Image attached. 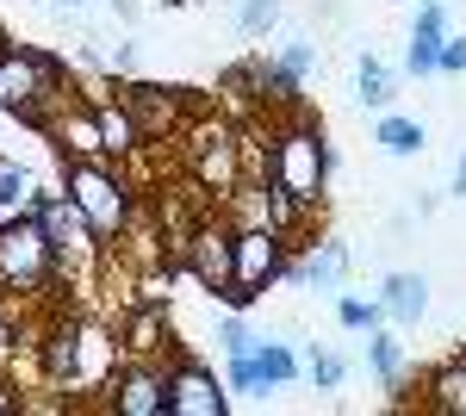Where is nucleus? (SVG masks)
Instances as JSON below:
<instances>
[{
  "label": "nucleus",
  "instance_id": "obj_28",
  "mask_svg": "<svg viewBox=\"0 0 466 416\" xmlns=\"http://www.w3.org/2000/svg\"><path fill=\"white\" fill-rule=\"evenodd\" d=\"M305 380L323 385V391H336V385L349 380V360H342V354H323V348H311V354H305Z\"/></svg>",
  "mask_w": 466,
  "mask_h": 416
},
{
  "label": "nucleus",
  "instance_id": "obj_21",
  "mask_svg": "<svg viewBox=\"0 0 466 416\" xmlns=\"http://www.w3.org/2000/svg\"><path fill=\"white\" fill-rule=\"evenodd\" d=\"M355 100H360V106H373V112H392V100H398V75L386 69L373 50H367V56L355 63Z\"/></svg>",
  "mask_w": 466,
  "mask_h": 416
},
{
  "label": "nucleus",
  "instance_id": "obj_23",
  "mask_svg": "<svg viewBox=\"0 0 466 416\" xmlns=\"http://www.w3.org/2000/svg\"><path fill=\"white\" fill-rule=\"evenodd\" d=\"M373 143L386 149V156H417L423 149V125L417 118H404V112H380V125H373Z\"/></svg>",
  "mask_w": 466,
  "mask_h": 416
},
{
  "label": "nucleus",
  "instance_id": "obj_13",
  "mask_svg": "<svg viewBox=\"0 0 466 416\" xmlns=\"http://www.w3.org/2000/svg\"><path fill=\"white\" fill-rule=\"evenodd\" d=\"M287 243L292 237H280V230H237V286L268 292L274 279H287V268H292Z\"/></svg>",
  "mask_w": 466,
  "mask_h": 416
},
{
  "label": "nucleus",
  "instance_id": "obj_1",
  "mask_svg": "<svg viewBox=\"0 0 466 416\" xmlns=\"http://www.w3.org/2000/svg\"><path fill=\"white\" fill-rule=\"evenodd\" d=\"M37 360H44L50 391H63V404H69V398H87V391H112L118 367H125L131 354H125V336H118V330L94 323V317L63 311L50 330H44Z\"/></svg>",
  "mask_w": 466,
  "mask_h": 416
},
{
  "label": "nucleus",
  "instance_id": "obj_39",
  "mask_svg": "<svg viewBox=\"0 0 466 416\" xmlns=\"http://www.w3.org/2000/svg\"><path fill=\"white\" fill-rule=\"evenodd\" d=\"M50 6H81V0H50Z\"/></svg>",
  "mask_w": 466,
  "mask_h": 416
},
{
  "label": "nucleus",
  "instance_id": "obj_27",
  "mask_svg": "<svg viewBox=\"0 0 466 416\" xmlns=\"http://www.w3.org/2000/svg\"><path fill=\"white\" fill-rule=\"evenodd\" d=\"M218 348H224V360H237V354H255V348H261V336L243 323V311H230L224 323H218Z\"/></svg>",
  "mask_w": 466,
  "mask_h": 416
},
{
  "label": "nucleus",
  "instance_id": "obj_16",
  "mask_svg": "<svg viewBox=\"0 0 466 416\" xmlns=\"http://www.w3.org/2000/svg\"><path fill=\"white\" fill-rule=\"evenodd\" d=\"M118 336H125V354H131V360H162V348H168V311L137 299V305L125 311V330H118Z\"/></svg>",
  "mask_w": 466,
  "mask_h": 416
},
{
  "label": "nucleus",
  "instance_id": "obj_12",
  "mask_svg": "<svg viewBox=\"0 0 466 416\" xmlns=\"http://www.w3.org/2000/svg\"><path fill=\"white\" fill-rule=\"evenodd\" d=\"M168 416H230V385H218V373L199 360H175L168 367Z\"/></svg>",
  "mask_w": 466,
  "mask_h": 416
},
{
  "label": "nucleus",
  "instance_id": "obj_3",
  "mask_svg": "<svg viewBox=\"0 0 466 416\" xmlns=\"http://www.w3.org/2000/svg\"><path fill=\"white\" fill-rule=\"evenodd\" d=\"M69 69L50 56V50H0V112L6 118H19V125H32L44 131L50 125V112L69 100Z\"/></svg>",
  "mask_w": 466,
  "mask_h": 416
},
{
  "label": "nucleus",
  "instance_id": "obj_24",
  "mask_svg": "<svg viewBox=\"0 0 466 416\" xmlns=\"http://www.w3.org/2000/svg\"><path fill=\"white\" fill-rule=\"evenodd\" d=\"M336 323H342V330H355V336L386 330V305H380V299H355V292H342V299H336Z\"/></svg>",
  "mask_w": 466,
  "mask_h": 416
},
{
  "label": "nucleus",
  "instance_id": "obj_22",
  "mask_svg": "<svg viewBox=\"0 0 466 416\" xmlns=\"http://www.w3.org/2000/svg\"><path fill=\"white\" fill-rule=\"evenodd\" d=\"M218 94H230L237 106H261V100H268V63H261V56L230 63V69L218 75Z\"/></svg>",
  "mask_w": 466,
  "mask_h": 416
},
{
  "label": "nucleus",
  "instance_id": "obj_30",
  "mask_svg": "<svg viewBox=\"0 0 466 416\" xmlns=\"http://www.w3.org/2000/svg\"><path fill=\"white\" fill-rule=\"evenodd\" d=\"M280 63H287V69L299 75V81H305V75L318 69V44H311V37H292L287 50H280Z\"/></svg>",
  "mask_w": 466,
  "mask_h": 416
},
{
  "label": "nucleus",
  "instance_id": "obj_2",
  "mask_svg": "<svg viewBox=\"0 0 466 416\" xmlns=\"http://www.w3.org/2000/svg\"><path fill=\"white\" fill-rule=\"evenodd\" d=\"M268 143H274V149H268V180H274V187H287L305 211L323 206V187H329V174H336V149L323 143L318 118L292 112Z\"/></svg>",
  "mask_w": 466,
  "mask_h": 416
},
{
  "label": "nucleus",
  "instance_id": "obj_4",
  "mask_svg": "<svg viewBox=\"0 0 466 416\" xmlns=\"http://www.w3.org/2000/svg\"><path fill=\"white\" fill-rule=\"evenodd\" d=\"M63 187H69L75 206L94 218L100 243H118L137 224V187L125 180V168H112V162H63Z\"/></svg>",
  "mask_w": 466,
  "mask_h": 416
},
{
  "label": "nucleus",
  "instance_id": "obj_31",
  "mask_svg": "<svg viewBox=\"0 0 466 416\" xmlns=\"http://www.w3.org/2000/svg\"><path fill=\"white\" fill-rule=\"evenodd\" d=\"M0 193H37V180L25 162H13V156H0Z\"/></svg>",
  "mask_w": 466,
  "mask_h": 416
},
{
  "label": "nucleus",
  "instance_id": "obj_26",
  "mask_svg": "<svg viewBox=\"0 0 466 416\" xmlns=\"http://www.w3.org/2000/svg\"><path fill=\"white\" fill-rule=\"evenodd\" d=\"M280 25V0H237V32L243 37H268Z\"/></svg>",
  "mask_w": 466,
  "mask_h": 416
},
{
  "label": "nucleus",
  "instance_id": "obj_35",
  "mask_svg": "<svg viewBox=\"0 0 466 416\" xmlns=\"http://www.w3.org/2000/svg\"><path fill=\"white\" fill-rule=\"evenodd\" d=\"M13 342H19V323H13V317L0 311V354H6V348H13Z\"/></svg>",
  "mask_w": 466,
  "mask_h": 416
},
{
  "label": "nucleus",
  "instance_id": "obj_20",
  "mask_svg": "<svg viewBox=\"0 0 466 416\" xmlns=\"http://www.w3.org/2000/svg\"><path fill=\"white\" fill-rule=\"evenodd\" d=\"M367 360H373V373L386 380V391H392L398 404L410 398V367H404V342L398 336H386V330H367Z\"/></svg>",
  "mask_w": 466,
  "mask_h": 416
},
{
  "label": "nucleus",
  "instance_id": "obj_5",
  "mask_svg": "<svg viewBox=\"0 0 466 416\" xmlns=\"http://www.w3.org/2000/svg\"><path fill=\"white\" fill-rule=\"evenodd\" d=\"M243 149H249V137H243L230 118H199V125L187 131V143H180V162H187V174H193V187H199V193L230 199V193L249 180Z\"/></svg>",
  "mask_w": 466,
  "mask_h": 416
},
{
  "label": "nucleus",
  "instance_id": "obj_34",
  "mask_svg": "<svg viewBox=\"0 0 466 416\" xmlns=\"http://www.w3.org/2000/svg\"><path fill=\"white\" fill-rule=\"evenodd\" d=\"M13 411H19V385L0 380V416H13Z\"/></svg>",
  "mask_w": 466,
  "mask_h": 416
},
{
  "label": "nucleus",
  "instance_id": "obj_25",
  "mask_svg": "<svg viewBox=\"0 0 466 416\" xmlns=\"http://www.w3.org/2000/svg\"><path fill=\"white\" fill-rule=\"evenodd\" d=\"M261 373H268V385H292V380H305V360L287 342H268L261 336Z\"/></svg>",
  "mask_w": 466,
  "mask_h": 416
},
{
  "label": "nucleus",
  "instance_id": "obj_6",
  "mask_svg": "<svg viewBox=\"0 0 466 416\" xmlns=\"http://www.w3.org/2000/svg\"><path fill=\"white\" fill-rule=\"evenodd\" d=\"M56 279H63V261H56V249H50V237H44L37 211L0 224V292L32 299V292H44V286H56Z\"/></svg>",
  "mask_w": 466,
  "mask_h": 416
},
{
  "label": "nucleus",
  "instance_id": "obj_15",
  "mask_svg": "<svg viewBox=\"0 0 466 416\" xmlns=\"http://www.w3.org/2000/svg\"><path fill=\"white\" fill-rule=\"evenodd\" d=\"M87 100H94L100 143H106L112 162H125V156H137V149H144V131H137V118L125 112V100H118V94H106V87H100V94H87Z\"/></svg>",
  "mask_w": 466,
  "mask_h": 416
},
{
  "label": "nucleus",
  "instance_id": "obj_9",
  "mask_svg": "<svg viewBox=\"0 0 466 416\" xmlns=\"http://www.w3.org/2000/svg\"><path fill=\"white\" fill-rule=\"evenodd\" d=\"M112 94L125 100V112H131V118H137L144 143L175 137L180 125H187V106H193V100H187L193 87H162V81H131V75H125V81H118Z\"/></svg>",
  "mask_w": 466,
  "mask_h": 416
},
{
  "label": "nucleus",
  "instance_id": "obj_33",
  "mask_svg": "<svg viewBox=\"0 0 466 416\" xmlns=\"http://www.w3.org/2000/svg\"><path fill=\"white\" fill-rule=\"evenodd\" d=\"M218 299H224V311H249V305L261 299V292H249V286H237V279H230V286H224Z\"/></svg>",
  "mask_w": 466,
  "mask_h": 416
},
{
  "label": "nucleus",
  "instance_id": "obj_18",
  "mask_svg": "<svg viewBox=\"0 0 466 416\" xmlns=\"http://www.w3.org/2000/svg\"><path fill=\"white\" fill-rule=\"evenodd\" d=\"M380 305H386L392 323L410 330L417 317L430 311V279H423V274H386V279H380Z\"/></svg>",
  "mask_w": 466,
  "mask_h": 416
},
{
  "label": "nucleus",
  "instance_id": "obj_37",
  "mask_svg": "<svg viewBox=\"0 0 466 416\" xmlns=\"http://www.w3.org/2000/svg\"><path fill=\"white\" fill-rule=\"evenodd\" d=\"M112 6H118V13H125V19H131V13H137V0H112Z\"/></svg>",
  "mask_w": 466,
  "mask_h": 416
},
{
  "label": "nucleus",
  "instance_id": "obj_8",
  "mask_svg": "<svg viewBox=\"0 0 466 416\" xmlns=\"http://www.w3.org/2000/svg\"><path fill=\"white\" fill-rule=\"evenodd\" d=\"M180 261H187V274L199 279L206 292H224L230 279H237V224L218 211V218H199L187 237H180Z\"/></svg>",
  "mask_w": 466,
  "mask_h": 416
},
{
  "label": "nucleus",
  "instance_id": "obj_29",
  "mask_svg": "<svg viewBox=\"0 0 466 416\" xmlns=\"http://www.w3.org/2000/svg\"><path fill=\"white\" fill-rule=\"evenodd\" d=\"M224 385H230V391H274L268 373H261V348H255V354H237L230 373H224Z\"/></svg>",
  "mask_w": 466,
  "mask_h": 416
},
{
  "label": "nucleus",
  "instance_id": "obj_17",
  "mask_svg": "<svg viewBox=\"0 0 466 416\" xmlns=\"http://www.w3.org/2000/svg\"><path fill=\"white\" fill-rule=\"evenodd\" d=\"M441 44H448V13H441V6H417V25H410L404 69H410V75H435V63H441Z\"/></svg>",
  "mask_w": 466,
  "mask_h": 416
},
{
  "label": "nucleus",
  "instance_id": "obj_7",
  "mask_svg": "<svg viewBox=\"0 0 466 416\" xmlns=\"http://www.w3.org/2000/svg\"><path fill=\"white\" fill-rule=\"evenodd\" d=\"M37 224H44V237L56 249V261H63V279L81 268V261H94L100 255V230H94V218L69 199V187H37Z\"/></svg>",
  "mask_w": 466,
  "mask_h": 416
},
{
  "label": "nucleus",
  "instance_id": "obj_14",
  "mask_svg": "<svg viewBox=\"0 0 466 416\" xmlns=\"http://www.w3.org/2000/svg\"><path fill=\"white\" fill-rule=\"evenodd\" d=\"M287 279L292 286H318V292H342V279H349V243H336V237L311 243L287 268Z\"/></svg>",
  "mask_w": 466,
  "mask_h": 416
},
{
  "label": "nucleus",
  "instance_id": "obj_19",
  "mask_svg": "<svg viewBox=\"0 0 466 416\" xmlns=\"http://www.w3.org/2000/svg\"><path fill=\"white\" fill-rule=\"evenodd\" d=\"M423 404L435 416H466V354L441 360L430 380H423Z\"/></svg>",
  "mask_w": 466,
  "mask_h": 416
},
{
  "label": "nucleus",
  "instance_id": "obj_32",
  "mask_svg": "<svg viewBox=\"0 0 466 416\" xmlns=\"http://www.w3.org/2000/svg\"><path fill=\"white\" fill-rule=\"evenodd\" d=\"M435 75H466V37L448 32V44H441V63H435Z\"/></svg>",
  "mask_w": 466,
  "mask_h": 416
},
{
  "label": "nucleus",
  "instance_id": "obj_38",
  "mask_svg": "<svg viewBox=\"0 0 466 416\" xmlns=\"http://www.w3.org/2000/svg\"><path fill=\"white\" fill-rule=\"evenodd\" d=\"M417 6H448V0H417Z\"/></svg>",
  "mask_w": 466,
  "mask_h": 416
},
{
  "label": "nucleus",
  "instance_id": "obj_36",
  "mask_svg": "<svg viewBox=\"0 0 466 416\" xmlns=\"http://www.w3.org/2000/svg\"><path fill=\"white\" fill-rule=\"evenodd\" d=\"M454 193H461V199H466V156H461V162H454Z\"/></svg>",
  "mask_w": 466,
  "mask_h": 416
},
{
  "label": "nucleus",
  "instance_id": "obj_40",
  "mask_svg": "<svg viewBox=\"0 0 466 416\" xmlns=\"http://www.w3.org/2000/svg\"><path fill=\"white\" fill-rule=\"evenodd\" d=\"M0 50H13V37H6V32H0Z\"/></svg>",
  "mask_w": 466,
  "mask_h": 416
},
{
  "label": "nucleus",
  "instance_id": "obj_11",
  "mask_svg": "<svg viewBox=\"0 0 466 416\" xmlns=\"http://www.w3.org/2000/svg\"><path fill=\"white\" fill-rule=\"evenodd\" d=\"M112 416H168V367L162 360H125L106 391Z\"/></svg>",
  "mask_w": 466,
  "mask_h": 416
},
{
  "label": "nucleus",
  "instance_id": "obj_10",
  "mask_svg": "<svg viewBox=\"0 0 466 416\" xmlns=\"http://www.w3.org/2000/svg\"><path fill=\"white\" fill-rule=\"evenodd\" d=\"M44 137L56 143V156H63V162H112L106 143H100V118H94V100H87V94H75V87H69V100L50 112Z\"/></svg>",
  "mask_w": 466,
  "mask_h": 416
}]
</instances>
